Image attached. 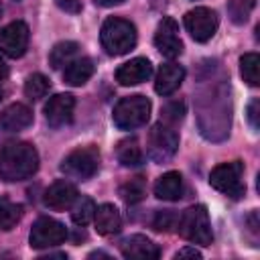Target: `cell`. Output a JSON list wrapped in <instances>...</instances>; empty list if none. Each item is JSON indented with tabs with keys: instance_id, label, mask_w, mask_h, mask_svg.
<instances>
[{
	"instance_id": "1f68e13d",
	"label": "cell",
	"mask_w": 260,
	"mask_h": 260,
	"mask_svg": "<svg viewBox=\"0 0 260 260\" xmlns=\"http://www.w3.org/2000/svg\"><path fill=\"white\" fill-rule=\"evenodd\" d=\"M246 114H248V122L252 126V130L256 132L260 128V100L258 98H252L248 108H246Z\"/></svg>"
},
{
	"instance_id": "836d02e7",
	"label": "cell",
	"mask_w": 260,
	"mask_h": 260,
	"mask_svg": "<svg viewBox=\"0 0 260 260\" xmlns=\"http://www.w3.org/2000/svg\"><path fill=\"white\" fill-rule=\"evenodd\" d=\"M175 258H177V260H183V258L199 260V258H201V252H199V250H195V248H183V250H179V252L175 254Z\"/></svg>"
},
{
	"instance_id": "2e32d148",
	"label": "cell",
	"mask_w": 260,
	"mask_h": 260,
	"mask_svg": "<svg viewBox=\"0 0 260 260\" xmlns=\"http://www.w3.org/2000/svg\"><path fill=\"white\" fill-rule=\"evenodd\" d=\"M185 79V69L179 65V63H162L156 71V77H154V91L158 95H171L175 93L181 83Z\"/></svg>"
},
{
	"instance_id": "e0dca14e",
	"label": "cell",
	"mask_w": 260,
	"mask_h": 260,
	"mask_svg": "<svg viewBox=\"0 0 260 260\" xmlns=\"http://www.w3.org/2000/svg\"><path fill=\"white\" fill-rule=\"evenodd\" d=\"M77 199V189L73 183L69 181H55L47 191H45V205L49 209H55V211H65V209H71L73 201Z\"/></svg>"
},
{
	"instance_id": "5bb4252c",
	"label": "cell",
	"mask_w": 260,
	"mask_h": 260,
	"mask_svg": "<svg viewBox=\"0 0 260 260\" xmlns=\"http://www.w3.org/2000/svg\"><path fill=\"white\" fill-rule=\"evenodd\" d=\"M120 252L128 260H156L160 256L158 244H154L150 238H146L142 234H134V236H128L126 240H122Z\"/></svg>"
},
{
	"instance_id": "f546056e",
	"label": "cell",
	"mask_w": 260,
	"mask_h": 260,
	"mask_svg": "<svg viewBox=\"0 0 260 260\" xmlns=\"http://www.w3.org/2000/svg\"><path fill=\"white\" fill-rule=\"evenodd\" d=\"M160 114H162V120L167 124H175V122L183 120V116H185V104L183 102H171V104H167L162 108Z\"/></svg>"
},
{
	"instance_id": "ffe728a7",
	"label": "cell",
	"mask_w": 260,
	"mask_h": 260,
	"mask_svg": "<svg viewBox=\"0 0 260 260\" xmlns=\"http://www.w3.org/2000/svg\"><path fill=\"white\" fill-rule=\"evenodd\" d=\"M91 75H93V61L89 57L79 55L63 67V81L67 85H73V87H79V85L87 83Z\"/></svg>"
},
{
	"instance_id": "603a6c76",
	"label": "cell",
	"mask_w": 260,
	"mask_h": 260,
	"mask_svg": "<svg viewBox=\"0 0 260 260\" xmlns=\"http://www.w3.org/2000/svg\"><path fill=\"white\" fill-rule=\"evenodd\" d=\"M75 57H79V45L73 41L57 43L49 53V63L53 69H63L67 63H71Z\"/></svg>"
},
{
	"instance_id": "3957f363",
	"label": "cell",
	"mask_w": 260,
	"mask_h": 260,
	"mask_svg": "<svg viewBox=\"0 0 260 260\" xmlns=\"http://www.w3.org/2000/svg\"><path fill=\"white\" fill-rule=\"evenodd\" d=\"M136 37H138L136 26L122 16L106 18L102 24V30H100L102 47L112 57H120V55H126L128 51H132L136 45Z\"/></svg>"
},
{
	"instance_id": "5b68a950",
	"label": "cell",
	"mask_w": 260,
	"mask_h": 260,
	"mask_svg": "<svg viewBox=\"0 0 260 260\" xmlns=\"http://www.w3.org/2000/svg\"><path fill=\"white\" fill-rule=\"evenodd\" d=\"M150 118V100L146 95L134 93L122 98L114 106L112 120L120 130H134L148 122Z\"/></svg>"
},
{
	"instance_id": "8d00e7d4",
	"label": "cell",
	"mask_w": 260,
	"mask_h": 260,
	"mask_svg": "<svg viewBox=\"0 0 260 260\" xmlns=\"http://www.w3.org/2000/svg\"><path fill=\"white\" fill-rule=\"evenodd\" d=\"M2 98H4V89L0 87V102H2Z\"/></svg>"
},
{
	"instance_id": "9c48e42d",
	"label": "cell",
	"mask_w": 260,
	"mask_h": 260,
	"mask_svg": "<svg viewBox=\"0 0 260 260\" xmlns=\"http://www.w3.org/2000/svg\"><path fill=\"white\" fill-rule=\"evenodd\" d=\"M67 240V230L61 221L53 219V217H39L32 228H30V236H28V242H30V248L35 250H43V248H53V246H59Z\"/></svg>"
},
{
	"instance_id": "d6a6232c",
	"label": "cell",
	"mask_w": 260,
	"mask_h": 260,
	"mask_svg": "<svg viewBox=\"0 0 260 260\" xmlns=\"http://www.w3.org/2000/svg\"><path fill=\"white\" fill-rule=\"evenodd\" d=\"M55 4L69 14H77L81 10V0H55Z\"/></svg>"
},
{
	"instance_id": "d4e9b609",
	"label": "cell",
	"mask_w": 260,
	"mask_h": 260,
	"mask_svg": "<svg viewBox=\"0 0 260 260\" xmlns=\"http://www.w3.org/2000/svg\"><path fill=\"white\" fill-rule=\"evenodd\" d=\"M93 213H95V203H93V199H89V197H79V195H77V199H75L73 205H71V219H73V223L79 225V228H83V225H87V223L93 219Z\"/></svg>"
},
{
	"instance_id": "7402d4cb",
	"label": "cell",
	"mask_w": 260,
	"mask_h": 260,
	"mask_svg": "<svg viewBox=\"0 0 260 260\" xmlns=\"http://www.w3.org/2000/svg\"><path fill=\"white\" fill-rule=\"evenodd\" d=\"M116 158L124 167H138L142 162V158H144L138 140L136 138H124V140H120L118 146H116Z\"/></svg>"
},
{
	"instance_id": "ba28073f",
	"label": "cell",
	"mask_w": 260,
	"mask_h": 260,
	"mask_svg": "<svg viewBox=\"0 0 260 260\" xmlns=\"http://www.w3.org/2000/svg\"><path fill=\"white\" fill-rule=\"evenodd\" d=\"M177 148H179V134L175 132L173 124L158 122L150 128L146 138V150L154 162H160V165L169 162L175 156Z\"/></svg>"
},
{
	"instance_id": "277c9868",
	"label": "cell",
	"mask_w": 260,
	"mask_h": 260,
	"mask_svg": "<svg viewBox=\"0 0 260 260\" xmlns=\"http://www.w3.org/2000/svg\"><path fill=\"white\" fill-rule=\"evenodd\" d=\"M177 232L191 244L209 246L213 242L211 221L205 205H191L177 217Z\"/></svg>"
},
{
	"instance_id": "d6986e66",
	"label": "cell",
	"mask_w": 260,
	"mask_h": 260,
	"mask_svg": "<svg viewBox=\"0 0 260 260\" xmlns=\"http://www.w3.org/2000/svg\"><path fill=\"white\" fill-rule=\"evenodd\" d=\"M93 221H95L98 234H102V236L118 234L122 228V215H120L118 207L112 203H102L100 207H95Z\"/></svg>"
},
{
	"instance_id": "d590c367",
	"label": "cell",
	"mask_w": 260,
	"mask_h": 260,
	"mask_svg": "<svg viewBox=\"0 0 260 260\" xmlns=\"http://www.w3.org/2000/svg\"><path fill=\"white\" fill-rule=\"evenodd\" d=\"M8 77V65L4 63V59L0 57V79H6Z\"/></svg>"
},
{
	"instance_id": "4fadbf2b",
	"label": "cell",
	"mask_w": 260,
	"mask_h": 260,
	"mask_svg": "<svg viewBox=\"0 0 260 260\" xmlns=\"http://www.w3.org/2000/svg\"><path fill=\"white\" fill-rule=\"evenodd\" d=\"M73 110H75V98L71 93H55L45 104V120L53 128L65 126L73 120Z\"/></svg>"
},
{
	"instance_id": "83f0119b",
	"label": "cell",
	"mask_w": 260,
	"mask_h": 260,
	"mask_svg": "<svg viewBox=\"0 0 260 260\" xmlns=\"http://www.w3.org/2000/svg\"><path fill=\"white\" fill-rule=\"evenodd\" d=\"M240 71L244 81H248L250 85H258L260 83V57L258 53H246L240 59Z\"/></svg>"
},
{
	"instance_id": "8992f818",
	"label": "cell",
	"mask_w": 260,
	"mask_h": 260,
	"mask_svg": "<svg viewBox=\"0 0 260 260\" xmlns=\"http://www.w3.org/2000/svg\"><path fill=\"white\" fill-rule=\"evenodd\" d=\"M61 173L69 179H75V181H87L91 179L98 169H100V150L95 146H81V148H75L71 150L63 162H61Z\"/></svg>"
},
{
	"instance_id": "e575fe53",
	"label": "cell",
	"mask_w": 260,
	"mask_h": 260,
	"mask_svg": "<svg viewBox=\"0 0 260 260\" xmlns=\"http://www.w3.org/2000/svg\"><path fill=\"white\" fill-rule=\"evenodd\" d=\"M124 0H93V4H98V6H104V8H110V6H118V4H122Z\"/></svg>"
},
{
	"instance_id": "7c38bea8",
	"label": "cell",
	"mask_w": 260,
	"mask_h": 260,
	"mask_svg": "<svg viewBox=\"0 0 260 260\" xmlns=\"http://www.w3.org/2000/svg\"><path fill=\"white\" fill-rule=\"evenodd\" d=\"M154 47L167 59H177L183 53V41L179 37V24L175 22V18L165 16L158 22L154 32Z\"/></svg>"
},
{
	"instance_id": "52a82bcc",
	"label": "cell",
	"mask_w": 260,
	"mask_h": 260,
	"mask_svg": "<svg viewBox=\"0 0 260 260\" xmlns=\"http://www.w3.org/2000/svg\"><path fill=\"white\" fill-rule=\"evenodd\" d=\"M242 177H244V162L230 160V162H221L211 169L209 185L232 199H240L246 193V185H244Z\"/></svg>"
},
{
	"instance_id": "9a60e30c",
	"label": "cell",
	"mask_w": 260,
	"mask_h": 260,
	"mask_svg": "<svg viewBox=\"0 0 260 260\" xmlns=\"http://www.w3.org/2000/svg\"><path fill=\"white\" fill-rule=\"evenodd\" d=\"M152 75V63L146 57H136L122 63L116 69V81L120 85H138Z\"/></svg>"
},
{
	"instance_id": "cb8c5ba5",
	"label": "cell",
	"mask_w": 260,
	"mask_h": 260,
	"mask_svg": "<svg viewBox=\"0 0 260 260\" xmlns=\"http://www.w3.org/2000/svg\"><path fill=\"white\" fill-rule=\"evenodd\" d=\"M22 219V205L0 197V232H10Z\"/></svg>"
},
{
	"instance_id": "7a4b0ae2",
	"label": "cell",
	"mask_w": 260,
	"mask_h": 260,
	"mask_svg": "<svg viewBox=\"0 0 260 260\" xmlns=\"http://www.w3.org/2000/svg\"><path fill=\"white\" fill-rule=\"evenodd\" d=\"M39 169V152L30 142L12 140L0 148V179L14 183L32 177Z\"/></svg>"
},
{
	"instance_id": "484cf974",
	"label": "cell",
	"mask_w": 260,
	"mask_h": 260,
	"mask_svg": "<svg viewBox=\"0 0 260 260\" xmlns=\"http://www.w3.org/2000/svg\"><path fill=\"white\" fill-rule=\"evenodd\" d=\"M144 195H146V185H144L142 177H132V179H128L126 183L120 185V197L128 205H134V203L142 201Z\"/></svg>"
},
{
	"instance_id": "44dd1931",
	"label": "cell",
	"mask_w": 260,
	"mask_h": 260,
	"mask_svg": "<svg viewBox=\"0 0 260 260\" xmlns=\"http://www.w3.org/2000/svg\"><path fill=\"white\" fill-rule=\"evenodd\" d=\"M154 195L162 201H179L183 197V177L177 171L160 175L154 183Z\"/></svg>"
},
{
	"instance_id": "4316f807",
	"label": "cell",
	"mask_w": 260,
	"mask_h": 260,
	"mask_svg": "<svg viewBox=\"0 0 260 260\" xmlns=\"http://www.w3.org/2000/svg\"><path fill=\"white\" fill-rule=\"evenodd\" d=\"M49 89H51V83L43 73H30L24 81V95L32 102L45 98L49 93Z\"/></svg>"
},
{
	"instance_id": "30bf717a",
	"label": "cell",
	"mask_w": 260,
	"mask_h": 260,
	"mask_svg": "<svg viewBox=\"0 0 260 260\" xmlns=\"http://www.w3.org/2000/svg\"><path fill=\"white\" fill-rule=\"evenodd\" d=\"M183 22H185V28L187 32L197 41V43H207L215 30H217V14L215 10L207 8V6H197L193 10H189L185 16H183Z\"/></svg>"
},
{
	"instance_id": "74e56055",
	"label": "cell",
	"mask_w": 260,
	"mask_h": 260,
	"mask_svg": "<svg viewBox=\"0 0 260 260\" xmlns=\"http://www.w3.org/2000/svg\"><path fill=\"white\" fill-rule=\"evenodd\" d=\"M0 16H2V4H0Z\"/></svg>"
},
{
	"instance_id": "f1b7e54d",
	"label": "cell",
	"mask_w": 260,
	"mask_h": 260,
	"mask_svg": "<svg viewBox=\"0 0 260 260\" xmlns=\"http://www.w3.org/2000/svg\"><path fill=\"white\" fill-rule=\"evenodd\" d=\"M256 6V0H228V16L234 24H244L252 10Z\"/></svg>"
},
{
	"instance_id": "4dcf8cb0",
	"label": "cell",
	"mask_w": 260,
	"mask_h": 260,
	"mask_svg": "<svg viewBox=\"0 0 260 260\" xmlns=\"http://www.w3.org/2000/svg\"><path fill=\"white\" fill-rule=\"evenodd\" d=\"M152 225H154V230H158V232H167V230H171V228H175V225H177V215H175L171 209L156 211Z\"/></svg>"
},
{
	"instance_id": "ac0fdd59",
	"label": "cell",
	"mask_w": 260,
	"mask_h": 260,
	"mask_svg": "<svg viewBox=\"0 0 260 260\" xmlns=\"http://www.w3.org/2000/svg\"><path fill=\"white\" fill-rule=\"evenodd\" d=\"M32 124V110L26 104H12L0 114V132H20Z\"/></svg>"
},
{
	"instance_id": "8fae6325",
	"label": "cell",
	"mask_w": 260,
	"mask_h": 260,
	"mask_svg": "<svg viewBox=\"0 0 260 260\" xmlns=\"http://www.w3.org/2000/svg\"><path fill=\"white\" fill-rule=\"evenodd\" d=\"M28 37H30V32H28L26 22L14 20L0 30V51L12 59L22 57L28 47Z\"/></svg>"
},
{
	"instance_id": "6da1fadb",
	"label": "cell",
	"mask_w": 260,
	"mask_h": 260,
	"mask_svg": "<svg viewBox=\"0 0 260 260\" xmlns=\"http://www.w3.org/2000/svg\"><path fill=\"white\" fill-rule=\"evenodd\" d=\"M223 81L219 79L199 98V128L207 140H223L230 134V95Z\"/></svg>"
}]
</instances>
